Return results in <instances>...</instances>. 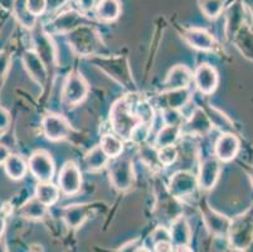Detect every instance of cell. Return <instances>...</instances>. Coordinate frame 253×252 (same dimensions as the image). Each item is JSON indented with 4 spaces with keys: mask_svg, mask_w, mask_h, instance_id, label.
Here are the masks:
<instances>
[{
    "mask_svg": "<svg viewBox=\"0 0 253 252\" xmlns=\"http://www.w3.org/2000/svg\"><path fill=\"white\" fill-rule=\"evenodd\" d=\"M110 115H111L110 120H111L114 130L116 131L117 135L121 136L125 140H130L134 129L137 125L141 124L136 114H134L130 102L126 99H121L117 102H115Z\"/></svg>",
    "mask_w": 253,
    "mask_h": 252,
    "instance_id": "6da1fadb",
    "label": "cell"
},
{
    "mask_svg": "<svg viewBox=\"0 0 253 252\" xmlns=\"http://www.w3.org/2000/svg\"><path fill=\"white\" fill-rule=\"evenodd\" d=\"M229 244L238 251H245L253 239V207L231 221L228 236Z\"/></svg>",
    "mask_w": 253,
    "mask_h": 252,
    "instance_id": "7a4b0ae2",
    "label": "cell"
},
{
    "mask_svg": "<svg viewBox=\"0 0 253 252\" xmlns=\"http://www.w3.org/2000/svg\"><path fill=\"white\" fill-rule=\"evenodd\" d=\"M89 62L102 69L103 72L107 73L110 77L116 80L117 82L121 83L124 87L127 89H134L135 83L131 77V71L128 67L127 59L123 57H115V58H109V57H92Z\"/></svg>",
    "mask_w": 253,
    "mask_h": 252,
    "instance_id": "3957f363",
    "label": "cell"
},
{
    "mask_svg": "<svg viewBox=\"0 0 253 252\" xmlns=\"http://www.w3.org/2000/svg\"><path fill=\"white\" fill-rule=\"evenodd\" d=\"M68 41L76 53L81 55H93L101 46V39L97 32L88 25H80L70 32Z\"/></svg>",
    "mask_w": 253,
    "mask_h": 252,
    "instance_id": "277c9868",
    "label": "cell"
},
{
    "mask_svg": "<svg viewBox=\"0 0 253 252\" xmlns=\"http://www.w3.org/2000/svg\"><path fill=\"white\" fill-rule=\"evenodd\" d=\"M110 180L117 191H127L134 182L132 163L130 159L115 158L114 163L110 165Z\"/></svg>",
    "mask_w": 253,
    "mask_h": 252,
    "instance_id": "5b68a950",
    "label": "cell"
},
{
    "mask_svg": "<svg viewBox=\"0 0 253 252\" xmlns=\"http://www.w3.org/2000/svg\"><path fill=\"white\" fill-rule=\"evenodd\" d=\"M88 91V83L82 77L81 73L72 72L70 73L64 83L63 99L67 105L76 106L86 99Z\"/></svg>",
    "mask_w": 253,
    "mask_h": 252,
    "instance_id": "8992f818",
    "label": "cell"
},
{
    "mask_svg": "<svg viewBox=\"0 0 253 252\" xmlns=\"http://www.w3.org/2000/svg\"><path fill=\"white\" fill-rule=\"evenodd\" d=\"M28 168L33 177L39 182H50L54 174L52 156L44 150H38L29 158Z\"/></svg>",
    "mask_w": 253,
    "mask_h": 252,
    "instance_id": "52a82bcc",
    "label": "cell"
},
{
    "mask_svg": "<svg viewBox=\"0 0 253 252\" xmlns=\"http://www.w3.org/2000/svg\"><path fill=\"white\" fill-rule=\"evenodd\" d=\"M58 183L59 189L66 196H73L80 192L82 186V175L77 164L73 161H67L62 166L61 172H59Z\"/></svg>",
    "mask_w": 253,
    "mask_h": 252,
    "instance_id": "ba28073f",
    "label": "cell"
},
{
    "mask_svg": "<svg viewBox=\"0 0 253 252\" xmlns=\"http://www.w3.org/2000/svg\"><path fill=\"white\" fill-rule=\"evenodd\" d=\"M198 187V179L193 173L180 170L175 173L170 179L169 192L170 196L175 198L188 197L195 192Z\"/></svg>",
    "mask_w": 253,
    "mask_h": 252,
    "instance_id": "9c48e42d",
    "label": "cell"
},
{
    "mask_svg": "<svg viewBox=\"0 0 253 252\" xmlns=\"http://www.w3.org/2000/svg\"><path fill=\"white\" fill-rule=\"evenodd\" d=\"M43 133L52 142L63 140L71 134V125L61 115L50 114L43 119Z\"/></svg>",
    "mask_w": 253,
    "mask_h": 252,
    "instance_id": "30bf717a",
    "label": "cell"
},
{
    "mask_svg": "<svg viewBox=\"0 0 253 252\" xmlns=\"http://www.w3.org/2000/svg\"><path fill=\"white\" fill-rule=\"evenodd\" d=\"M195 86L203 95H211L217 90L219 77L215 68L211 64L203 63L195 69L194 73Z\"/></svg>",
    "mask_w": 253,
    "mask_h": 252,
    "instance_id": "8fae6325",
    "label": "cell"
},
{
    "mask_svg": "<svg viewBox=\"0 0 253 252\" xmlns=\"http://www.w3.org/2000/svg\"><path fill=\"white\" fill-rule=\"evenodd\" d=\"M203 221L206 225L207 230L215 236H222V237H227L228 236L229 227H231V218H228L224 214L219 213V212L214 211L209 208L208 205H203Z\"/></svg>",
    "mask_w": 253,
    "mask_h": 252,
    "instance_id": "7c38bea8",
    "label": "cell"
},
{
    "mask_svg": "<svg viewBox=\"0 0 253 252\" xmlns=\"http://www.w3.org/2000/svg\"><path fill=\"white\" fill-rule=\"evenodd\" d=\"M241 149V142L234 134L224 133L218 138L214 147L215 158L223 163L233 160Z\"/></svg>",
    "mask_w": 253,
    "mask_h": 252,
    "instance_id": "4fadbf2b",
    "label": "cell"
},
{
    "mask_svg": "<svg viewBox=\"0 0 253 252\" xmlns=\"http://www.w3.org/2000/svg\"><path fill=\"white\" fill-rule=\"evenodd\" d=\"M220 175V161L215 156H209L204 159L199 168L198 174V186L209 191L217 184Z\"/></svg>",
    "mask_w": 253,
    "mask_h": 252,
    "instance_id": "5bb4252c",
    "label": "cell"
},
{
    "mask_svg": "<svg viewBox=\"0 0 253 252\" xmlns=\"http://www.w3.org/2000/svg\"><path fill=\"white\" fill-rule=\"evenodd\" d=\"M34 43H36L37 54L42 59L47 69L54 66V58H56V50L53 45L49 34L45 33L43 29H38L34 33Z\"/></svg>",
    "mask_w": 253,
    "mask_h": 252,
    "instance_id": "9a60e30c",
    "label": "cell"
},
{
    "mask_svg": "<svg viewBox=\"0 0 253 252\" xmlns=\"http://www.w3.org/2000/svg\"><path fill=\"white\" fill-rule=\"evenodd\" d=\"M183 38L190 47L198 50H211L215 47V39L202 28H189L183 32Z\"/></svg>",
    "mask_w": 253,
    "mask_h": 252,
    "instance_id": "2e32d148",
    "label": "cell"
},
{
    "mask_svg": "<svg viewBox=\"0 0 253 252\" xmlns=\"http://www.w3.org/2000/svg\"><path fill=\"white\" fill-rule=\"evenodd\" d=\"M23 63H24L25 69L28 71L29 76L38 85L44 86L45 82H47L48 69L42 62V59L39 58V55L34 50H27L23 55Z\"/></svg>",
    "mask_w": 253,
    "mask_h": 252,
    "instance_id": "e0dca14e",
    "label": "cell"
},
{
    "mask_svg": "<svg viewBox=\"0 0 253 252\" xmlns=\"http://www.w3.org/2000/svg\"><path fill=\"white\" fill-rule=\"evenodd\" d=\"M190 81H192L190 69L183 64H178V66L172 67L168 73L167 81H165V89L168 91L188 89Z\"/></svg>",
    "mask_w": 253,
    "mask_h": 252,
    "instance_id": "ac0fdd59",
    "label": "cell"
},
{
    "mask_svg": "<svg viewBox=\"0 0 253 252\" xmlns=\"http://www.w3.org/2000/svg\"><path fill=\"white\" fill-rule=\"evenodd\" d=\"M169 232L170 239H171V242L174 246L190 244V240H192V230H190L189 222L186 221L185 217L179 216L175 219H172Z\"/></svg>",
    "mask_w": 253,
    "mask_h": 252,
    "instance_id": "d6986e66",
    "label": "cell"
},
{
    "mask_svg": "<svg viewBox=\"0 0 253 252\" xmlns=\"http://www.w3.org/2000/svg\"><path fill=\"white\" fill-rule=\"evenodd\" d=\"M211 126L213 125H211L208 115L206 114V111L201 110V108H197L190 115L189 120L185 124V126L180 128V130L186 134H202V135H204V134L209 133Z\"/></svg>",
    "mask_w": 253,
    "mask_h": 252,
    "instance_id": "ffe728a7",
    "label": "cell"
},
{
    "mask_svg": "<svg viewBox=\"0 0 253 252\" xmlns=\"http://www.w3.org/2000/svg\"><path fill=\"white\" fill-rule=\"evenodd\" d=\"M84 20L81 14L75 10H68L61 14L52 22V29L57 33H70L71 31L80 27Z\"/></svg>",
    "mask_w": 253,
    "mask_h": 252,
    "instance_id": "44dd1931",
    "label": "cell"
},
{
    "mask_svg": "<svg viewBox=\"0 0 253 252\" xmlns=\"http://www.w3.org/2000/svg\"><path fill=\"white\" fill-rule=\"evenodd\" d=\"M233 42L236 43L239 52L245 55L246 58L253 62V31L250 25L243 23L238 32L234 36Z\"/></svg>",
    "mask_w": 253,
    "mask_h": 252,
    "instance_id": "7402d4cb",
    "label": "cell"
},
{
    "mask_svg": "<svg viewBox=\"0 0 253 252\" xmlns=\"http://www.w3.org/2000/svg\"><path fill=\"white\" fill-rule=\"evenodd\" d=\"M89 207L87 204H73L64 208L63 221L70 228H78L88 218Z\"/></svg>",
    "mask_w": 253,
    "mask_h": 252,
    "instance_id": "603a6c76",
    "label": "cell"
},
{
    "mask_svg": "<svg viewBox=\"0 0 253 252\" xmlns=\"http://www.w3.org/2000/svg\"><path fill=\"white\" fill-rule=\"evenodd\" d=\"M243 19H245V10H243L242 3H234L233 5L229 6L227 10V25H225L228 39L233 41L238 29L245 23Z\"/></svg>",
    "mask_w": 253,
    "mask_h": 252,
    "instance_id": "cb8c5ba5",
    "label": "cell"
},
{
    "mask_svg": "<svg viewBox=\"0 0 253 252\" xmlns=\"http://www.w3.org/2000/svg\"><path fill=\"white\" fill-rule=\"evenodd\" d=\"M96 14L101 22H114L121 14L120 0H100L96 5Z\"/></svg>",
    "mask_w": 253,
    "mask_h": 252,
    "instance_id": "d4e9b609",
    "label": "cell"
},
{
    "mask_svg": "<svg viewBox=\"0 0 253 252\" xmlns=\"http://www.w3.org/2000/svg\"><path fill=\"white\" fill-rule=\"evenodd\" d=\"M36 198L49 207L58 201L59 188L50 182H39L36 188Z\"/></svg>",
    "mask_w": 253,
    "mask_h": 252,
    "instance_id": "484cf974",
    "label": "cell"
},
{
    "mask_svg": "<svg viewBox=\"0 0 253 252\" xmlns=\"http://www.w3.org/2000/svg\"><path fill=\"white\" fill-rule=\"evenodd\" d=\"M45 213H47V205L43 204L36 197L27 201L19 209L20 216L28 219H41L45 216Z\"/></svg>",
    "mask_w": 253,
    "mask_h": 252,
    "instance_id": "4316f807",
    "label": "cell"
},
{
    "mask_svg": "<svg viewBox=\"0 0 253 252\" xmlns=\"http://www.w3.org/2000/svg\"><path fill=\"white\" fill-rule=\"evenodd\" d=\"M181 130L179 125H167L162 130L159 131L155 139V147L162 149L164 147L174 145V143L178 140Z\"/></svg>",
    "mask_w": 253,
    "mask_h": 252,
    "instance_id": "83f0119b",
    "label": "cell"
},
{
    "mask_svg": "<svg viewBox=\"0 0 253 252\" xmlns=\"http://www.w3.org/2000/svg\"><path fill=\"white\" fill-rule=\"evenodd\" d=\"M109 156L106 155L100 145L93 147L84 156V164L88 170H100L109 163Z\"/></svg>",
    "mask_w": 253,
    "mask_h": 252,
    "instance_id": "f1b7e54d",
    "label": "cell"
},
{
    "mask_svg": "<svg viewBox=\"0 0 253 252\" xmlns=\"http://www.w3.org/2000/svg\"><path fill=\"white\" fill-rule=\"evenodd\" d=\"M4 168H5V173L8 174L9 178L14 180L22 179L27 173V164L23 160L22 156L19 155H10L8 160L4 163Z\"/></svg>",
    "mask_w": 253,
    "mask_h": 252,
    "instance_id": "f546056e",
    "label": "cell"
},
{
    "mask_svg": "<svg viewBox=\"0 0 253 252\" xmlns=\"http://www.w3.org/2000/svg\"><path fill=\"white\" fill-rule=\"evenodd\" d=\"M100 147L106 152V155L112 159L119 158L124 151L123 140L117 138V136L111 135V134H107V135L102 136Z\"/></svg>",
    "mask_w": 253,
    "mask_h": 252,
    "instance_id": "4dcf8cb0",
    "label": "cell"
},
{
    "mask_svg": "<svg viewBox=\"0 0 253 252\" xmlns=\"http://www.w3.org/2000/svg\"><path fill=\"white\" fill-rule=\"evenodd\" d=\"M13 8H14V14L18 22L23 27L28 28V29H33L36 27L37 18L28 10V8L25 5V0H14Z\"/></svg>",
    "mask_w": 253,
    "mask_h": 252,
    "instance_id": "1f68e13d",
    "label": "cell"
},
{
    "mask_svg": "<svg viewBox=\"0 0 253 252\" xmlns=\"http://www.w3.org/2000/svg\"><path fill=\"white\" fill-rule=\"evenodd\" d=\"M198 4L208 19H217L224 8V0H198Z\"/></svg>",
    "mask_w": 253,
    "mask_h": 252,
    "instance_id": "d6a6232c",
    "label": "cell"
},
{
    "mask_svg": "<svg viewBox=\"0 0 253 252\" xmlns=\"http://www.w3.org/2000/svg\"><path fill=\"white\" fill-rule=\"evenodd\" d=\"M190 94L188 89H181V90H172V91L167 92V101H168V108H179L184 107L186 103L189 102Z\"/></svg>",
    "mask_w": 253,
    "mask_h": 252,
    "instance_id": "836d02e7",
    "label": "cell"
},
{
    "mask_svg": "<svg viewBox=\"0 0 253 252\" xmlns=\"http://www.w3.org/2000/svg\"><path fill=\"white\" fill-rule=\"evenodd\" d=\"M206 114L208 115L209 120H211V125H215L220 130H223L224 133H231L233 126H232V121L228 119V117L225 116L224 114H222L220 111L215 110V108H209V111Z\"/></svg>",
    "mask_w": 253,
    "mask_h": 252,
    "instance_id": "e575fe53",
    "label": "cell"
},
{
    "mask_svg": "<svg viewBox=\"0 0 253 252\" xmlns=\"http://www.w3.org/2000/svg\"><path fill=\"white\" fill-rule=\"evenodd\" d=\"M178 158V150L174 145H169V147H164L162 149H159L158 151V159L159 163L162 165H171L174 161Z\"/></svg>",
    "mask_w": 253,
    "mask_h": 252,
    "instance_id": "d590c367",
    "label": "cell"
},
{
    "mask_svg": "<svg viewBox=\"0 0 253 252\" xmlns=\"http://www.w3.org/2000/svg\"><path fill=\"white\" fill-rule=\"evenodd\" d=\"M25 5L34 17L38 18L47 10L48 1L47 0H25Z\"/></svg>",
    "mask_w": 253,
    "mask_h": 252,
    "instance_id": "8d00e7d4",
    "label": "cell"
},
{
    "mask_svg": "<svg viewBox=\"0 0 253 252\" xmlns=\"http://www.w3.org/2000/svg\"><path fill=\"white\" fill-rule=\"evenodd\" d=\"M136 116L139 117L140 121H141L142 124L150 125L151 126V121H153V117H154L153 108H151V106L149 105V103L141 102L139 106H137Z\"/></svg>",
    "mask_w": 253,
    "mask_h": 252,
    "instance_id": "74e56055",
    "label": "cell"
},
{
    "mask_svg": "<svg viewBox=\"0 0 253 252\" xmlns=\"http://www.w3.org/2000/svg\"><path fill=\"white\" fill-rule=\"evenodd\" d=\"M151 131V126L150 125H146V124H139L136 128L134 129L132 134H131V140L135 143H144L146 139H148L149 134Z\"/></svg>",
    "mask_w": 253,
    "mask_h": 252,
    "instance_id": "f35d334b",
    "label": "cell"
},
{
    "mask_svg": "<svg viewBox=\"0 0 253 252\" xmlns=\"http://www.w3.org/2000/svg\"><path fill=\"white\" fill-rule=\"evenodd\" d=\"M163 116H164L167 125H179L180 126L181 114L179 112V110H175V108H165L163 111Z\"/></svg>",
    "mask_w": 253,
    "mask_h": 252,
    "instance_id": "ab89813d",
    "label": "cell"
},
{
    "mask_svg": "<svg viewBox=\"0 0 253 252\" xmlns=\"http://www.w3.org/2000/svg\"><path fill=\"white\" fill-rule=\"evenodd\" d=\"M151 240H153V245L160 241H171V239H170L169 228L158 227L153 233H151Z\"/></svg>",
    "mask_w": 253,
    "mask_h": 252,
    "instance_id": "60d3db41",
    "label": "cell"
},
{
    "mask_svg": "<svg viewBox=\"0 0 253 252\" xmlns=\"http://www.w3.org/2000/svg\"><path fill=\"white\" fill-rule=\"evenodd\" d=\"M10 64V55L5 52H0V78L6 75Z\"/></svg>",
    "mask_w": 253,
    "mask_h": 252,
    "instance_id": "b9f144b4",
    "label": "cell"
},
{
    "mask_svg": "<svg viewBox=\"0 0 253 252\" xmlns=\"http://www.w3.org/2000/svg\"><path fill=\"white\" fill-rule=\"evenodd\" d=\"M10 124V114L9 111L0 106V131H5Z\"/></svg>",
    "mask_w": 253,
    "mask_h": 252,
    "instance_id": "7bdbcfd3",
    "label": "cell"
},
{
    "mask_svg": "<svg viewBox=\"0 0 253 252\" xmlns=\"http://www.w3.org/2000/svg\"><path fill=\"white\" fill-rule=\"evenodd\" d=\"M174 251V245L171 241H160L154 244L153 252H172Z\"/></svg>",
    "mask_w": 253,
    "mask_h": 252,
    "instance_id": "ee69618b",
    "label": "cell"
},
{
    "mask_svg": "<svg viewBox=\"0 0 253 252\" xmlns=\"http://www.w3.org/2000/svg\"><path fill=\"white\" fill-rule=\"evenodd\" d=\"M10 150L8 147H5L4 144H0V164H4L8 158L10 156Z\"/></svg>",
    "mask_w": 253,
    "mask_h": 252,
    "instance_id": "f6af8a7d",
    "label": "cell"
},
{
    "mask_svg": "<svg viewBox=\"0 0 253 252\" xmlns=\"http://www.w3.org/2000/svg\"><path fill=\"white\" fill-rule=\"evenodd\" d=\"M243 8L247 10V13L251 15V20H252V25H250L251 29L253 31V0H242Z\"/></svg>",
    "mask_w": 253,
    "mask_h": 252,
    "instance_id": "bcb514c9",
    "label": "cell"
},
{
    "mask_svg": "<svg viewBox=\"0 0 253 252\" xmlns=\"http://www.w3.org/2000/svg\"><path fill=\"white\" fill-rule=\"evenodd\" d=\"M137 246H140L139 242L137 241H132V242H128L127 245L121 247L120 252H135V250L137 249Z\"/></svg>",
    "mask_w": 253,
    "mask_h": 252,
    "instance_id": "7dc6e473",
    "label": "cell"
},
{
    "mask_svg": "<svg viewBox=\"0 0 253 252\" xmlns=\"http://www.w3.org/2000/svg\"><path fill=\"white\" fill-rule=\"evenodd\" d=\"M172 252H194L189 245H180V246H174Z\"/></svg>",
    "mask_w": 253,
    "mask_h": 252,
    "instance_id": "c3c4849f",
    "label": "cell"
},
{
    "mask_svg": "<svg viewBox=\"0 0 253 252\" xmlns=\"http://www.w3.org/2000/svg\"><path fill=\"white\" fill-rule=\"evenodd\" d=\"M5 217H4L3 213H0V237L3 236L4 231H5Z\"/></svg>",
    "mask_w": 253,
    "mask_h": 252,
    "instance_id": "681fc988",
    "label": "cell"
},
{
    "mask_svg": "<svg viewBox=\"0 0 253 252\" xmlns=\"http://www.w3.org/2000/svg\"><path fill=\"white\" fill-rule=\"evenodd\" d=\"M81 4L82 8H92V5H93V0H81Z\"/></svg>",
    "mask_w": 253,
    "mask_h": 252,
    "instance_id": "f907efd6",
    "label": "cell"
},
{
    "mask_svg": "<svg viewBox=\"0 0 253 252\" xmlns=\"http://www.w3.org/2000/svg\"><path fill=\"white\" fill-rule=\"evenodd\" d=\"M246 172L248 173V177H250L251 183H252V186H253V165L246 166Z\"/></svg>",
    "mask_w": 253,
    "mask_h": 252,
    "instance_id": "816d5d0a",
    "label": "cell"
},
{
    "mask_svg": "<svg viewBox=\"0 0 253 252\" xmlns=\"http://www.w3.org/2000/svg\"><path fill=\"white\" fill-rule=\"evenodd\" d=\"M135 252H153V251H151V249H149V247L141 246V245H140V246H137V249L135 250Z\"/></svg>",
    "mask_w": 253,
    "mask_h": 252,
    "instance_id": "f5cc1de1",
    "label": "cell"
},
{
    "mask_svg": "<svg viewBox=\"0 0 253 252\" xmlns=\"http://www.w3.org/2000/svg\"><path fill=\"white\" fill-rule=\"evenodd\" d=\"M0 252H8V246L4 240H0Z\"/></svg>",
    "mask_w": 253,
    "mask_h": 252,
    "instance_id": "db71d44e",
    "label": "cell"
},
{
    "mask_svg": "<svg viewBox=\"0 0 253 252\" xmlns=\"http://www.w3.org/2000/svg\"><path fill=\"white\" fill-rule=\"evenodd\" d=\"M243 252H253V239H252V241H251L250 246H248Z\"/></svg>",
    "mask_w": 253,
    "mask_h": 252,
    "instance_id": "11a10c76",
    "label": "cell"
}]
</instances>
